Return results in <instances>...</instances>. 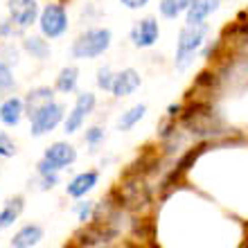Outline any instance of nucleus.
<instances>
[{
  "mask_svg": "<svg viewBox=\"0 0 248 248\" xmlns=\"http://www.w3.org/2000/svg\"><path fill=\"white\" fill-rule=\"evenodd\" d=\"M20 212H23V199H20V196L9 199V201L5 203V208L0 210V230L9 228V226L18 219Z\"/></svg>",
  "mask_w": 248,
  "mask_h": 248,
  "instance_id": "4468645a",
  "label": "nucleus"
},
{
  "mask_svg": "<svg viewBox=\"0 0 248 248\" xmlns=\"http://www.w3.org/2000/svg\"><path fill=\"white\" fill-rule=\"evenodd\" d=\"M20 30H23V27H18L12 18L5 20V23H0V36H2V39H12L14 34H18Z\"/></svg>",
  "mask_w": 248,
  "mask_h": 248,
  "instance_id": "5701e85b",
  "label": "nucleus"
},
{
  "mask_svg": "<svg viewBox=\"0 0 248 248\" xmlns=\"http://www.w3.org/2000/svg\"><path fill=\"white\" fill-rule=\"evenodd\" d=\"M192 0H160V5H158V9H160V14H163L165 18H176V16H181L183 12H187V7Z\"/></svg>",
  "mask_w": 248,
  "mask_h": 248,
  "instance_id": "a211bd4d",
  "label": "nucleus"
},
{
  "mask_svg": "<svg viewBox=\"0 0 248 248\" xmlns=\"http://www.w3.org/2000/svg\"><path fill=\"white\" fill-rule=\"evenodd\" d=\"M23 111H25V104L23 99L18 97H9L0 104V122L5 126H16L23 118Z\"/></svg>",
  "mask_w": 248,
  "mask_h": 248,
  "instance_id": "f8f14e48",
  "label": "nucleus"
},
{
  "mask_svg": "<svg viewBox=\"0 0 248 248\" xmlns=\"http://www.w3.org/2000/svg\"><path fill=\"white\" fill-rule=\"evenodd\" d=\"M140 84H142L140 72L133 70V68H126V70L115 72L111 93L115 95V97H129V95H133V93L138 91V86H140Z\"/></svg>",
  "mask_w": 248,
  "mask_h": 248,
  "instance_id": "6e6552de",
  "label": "nucleus"
},
{
  "mask_svg": "<svg viewBox=\"0 0 248 248\" xmlns=\"http://www.w3.org/2000/svg\"><path fill=\"white\" fill-rule=\"evenodd\" d=\"M7 9H9V16L18 27H30L39 16V2L36 0H9Z\"/></svg>",
  "mask_w": 248,
  "mask_h": 248,
  "instance_id": "0eeeda50",
  "label": "nucleus"
},
{
  "mask_svg": "<svg viewBox=\"0 0 248 248\" xmlns=\"http://www.w3.org/2000/svg\"><path fill=\"white\" fill-rule=\"evenodd\" d=\"M205 36H208V25H185L178 34V43H176V57H174V63H176L178 70H183L192 63V59L196 57V52L201 50V46L205 43Z\"/></svg>",
  "mask_w": 248,
  "mask_h": 248,
  "instance_id": "f257e3e1",
  "label": "nucleus"
},
{
  "mask_svg": "<svg viewBox=\"0 0 248 248\" xmlns=\"http://www.w3.org/2000/svg\"><path fill=\"white\" fill-rule=\"evenodd\" d=\"M77 79H79V70L75 65H68L61 70V75L57 77V91L59 93H72L75 86H77Z\"/></svg>",
  "mask_w": 248,
  "mask_h": 248,
  "instance_id": "f3484780",
  "label": "nucleus"
},
{
  "mask_svg": "<svg viewBox=\"0 0 248 248\" xmlns=\"http://www.w3.org/2000/svg\"><path fill=\"white\" fill-rule=\"evenodd\" d=\"M113 75L111 68H102V70L97 72V86L102 88V91H111V86H113Z\"/></svg>",
  "mask_w": 248,
  "mask_h": 248,
  "instance_id": "4be33fe9",
  "label": "nucleus"
},
{
  "mask_svg": "<svg viewBox=\"0 0 248 248\" xmlns=\"http://www.w3.org/2000/svg\"><path fill=\"white\" fill-rule=\"evenodd\" d=\"M0 61L7 65H14L18 61V50H16L12 43H2V46H0Z\"/></svg>",
  "mask_w": 248,
  "mask_h": 248,
  "instance_id": "412c9836",
  "label": "nucleus"
},
{
  "mask_svg": "<svg viewBox=\"0 0 248 248\" xmlns=\"http://www.w3.org/2000/svg\"><path fill=\"white\" fill-rule=\"evenodd\" d=\"M102 140H104V129H99V126H91L88 133H86V142L91 144V147H95V144H99Z\"/></svg>",
  "mask_w": 248,
  "mask_h": 248,
  "instance_id": "393cba45",
  "label": "nucleus"
},
{
  "mask_svg": "<svg viewBox=\"0 0 248 248\" xmlns=\"http://www.w3.org/2000/svg\"><path fill=\"white\" fill-rule=\"evenodd\" d=\"M120 2H122L126 9H142V7L147 5L149 0H120Z\"/></svg>",
  "mask_w": 248,
  "mask_h": 248,
  "instance_id": "cd10ccee",
  "label": "nucleus"
},
{
  "mask_svg": "<svg viewBox=\"0 0 248 248\" xmlns=\"http://www.w3.org/2000/svg\"><path fill=\"white\" fill-rule=\"evenodd\" d=\"M16 154V147H14V142L9 140V138L0 131V156H5V158H9V156H14Z\"/></svg>",
  "mask_w": 248,
  "mask_h": 248,
  "instance_id": "b1692460",
  "label": "nucleus"
},
{
  "mask_svg": "<svg viewBox=\"0 0 248 248\" xmlns=\"http://www.w3.org/2000/svg\"><path fill=\"white\" fill-rule=\"evenodd\" d=\"M97 178H99L97 171H84V174H77V176L68 183V194H70L72 199H84V196L97 185Z\"/></svg>",
  "mask_w": 248,
  "mask_h": 248,
  "instance_id": "9b49d317",
  "label": "nucleus"
},
{
  "mask_svg": "<svg viewBox=\"0 0 248 248\" xmlns=\"http://www.w3.org/2000/svg\"><path fill=\"white\" fill-rule=\"evenodd\" d=\"M14 86H16V81H14L12 68H9L7 63H2V61H0V93L12 91Z\"/></svg>",
  "mask_w": 248,
  "mask_h": 248,
  "instance_id": "aec40b11",
  "label": "nucleus"
},
{
  "mask_svg": "<svg viewBox=\"0 0 248 248\" xmlns=\"http://www.w3.org/2000/svg\"><path fill=\"white\" fill-rule=\"evenodd\" d=\"M219 2L221 0H192L187 12H185L187 25H203L210 14H215L219 9Z\"/></svg>",
  "mask_w": 248,
  "mask_h": 248,
  "instance_id": "9d476101",
  "label": "nucleus"
},
{
  "mask_svg": "<svg viewBox=\"0 0 248 248\" xmlns=\"http://www.w3.org/2000/svg\"><path fill=\"white\" fill-rule=\"evenodd\" d=\"M63 120V106L59 102H47V104L39 106L36 111L30 115V122H32V136H46L52 129H57V124Z\"/></svg>",
  "mask_w": 248,
  "mask_h": 248,
  "instance_id": "7ed1b4c3",
  "label": "nucleus"
},
{
  "mask_svg": "<svg viewBox=\"0 0 248 248\" xmlns=\"http://www.w3.org/2000/svg\"><path fill=\"white\" fill-rule=\"evenodd\" d=\"M39 25H41L43 36H47V39H59L61 34L68 30V14H65V9L61 5H47V7H43V12H41Z\"/></svg>",
  "mask_w": 248,
  "mask_h": 248,
  "instance_id": "20e7f679",
  "label": "nucleus"
},
{
  "mask_svg": "<svg viewBox=\"0 0 248 248\" xmlns=\"http://www.w3.org/2000/svg\"><path fill=\"white\" fill-rule=\"evenodd\" d=\"M47 102H52V91H50V88H36V91H32L30 95H27V99H25L27 113L32 115L39 106L47 104Z\"/></svg>",
  "mask_w": 248,
  "mask_h": 248,
  "instance_id": "6ab92c4d",
  "label": "nucleus"
},
{
  "mask_svg": "<svg viewBox=\"0 0 248 248\" xmlns=\"http://www.w3.org/2000/svg\"><path fill=\"white\" fill-rule=\"evenodd\" d=\"M43 239V230L39 226H25L12 237V248H32Z\"/></svg>",
  "mask_w": 248,
  "mask_h": 248,
  "instance_id": "ddd939ff",
  "label": "nucleus"
},
{
  "mask_svg": "<svg viewBox=\"0 0 248 248\" xmlns=\"http://www.w3.org/2000/svg\"><path fill=\"white\" fill-rule=\"evenodd\" d=\"M158 36H160V27H158V20L151 18V16L138 20L136 25L131 27V43H133L136 47L156 46Z\"/></svg>",
  "mask_w": 248,
  "mask_h": 248,
  "instance_id": "39448f33",
  "label": "nucleus"
},
{
  "mask_svg": "<svg viewBox=\"0 0 248 248\" xmlns=\"http://www.w3.org/2000/svg\"><path fill=\"white\" fill-rule=\"evenodd\" d=\"M91 210H93V205H91V201H84L81 205L77 208V215H79V219L81 221H86L88 217H91Z\"/></svg>",
  "mask_w": 248,
  "mask_h": 248,
  "instance_id": "bb28decb",
  "label": "nucleus"
},
{
  "mask_svg": "<svg viewBox=\"0 0 248 248\" xmlns=\"http://www.w3.org/2000/svg\"><path fill=\"white\" fill-rule=\"evenodd\" d=\"M43 158L52 165L54 171H59V170H65L68 165L75 163L77 151H75V147H72V144H68V142H54V144H50V147L46 149Z\"/></svg>",
  "mask_w": 248,
  "mask_h": 248,
  "instance_id": "1a4fd4ad",
  "label": "nucleus"
},
{
  "mask_svg": "<svg viewBox=\"0 0 248 248\" xmlns=\"http://www.w3.org/2000/svg\"><path fill=\"white\" fill-rule=\"evenodd\" d=\"M93 108H95V95L93 93H81L77 102H75V108L65 118V133H75V131L81 129V124L93 113Z\"/></svg>",
  "mask_w": 248,
  "mask_h": 248,
  "instance_id": "423d86ee",
  "label": "nucleus"
},
{
  "mask_svg": "<svg viewBox=\"0 0 248 248\" xmlns=\"http://www.w3.org/2000/svg\"><path fill=\"white\" fill-rule=\"evenodd\" d=\"M41 178H43L41 189H52L54 185L59 183V176H57V174H41Z\"/></svg>",
  "mask_w": 248,
  "mask_h": 248,
  "instance_id": "a878e982",
  "label": "nucleus"
},
{
  "mask_svg": "<svg viewBox=\"0 0 248 248\" xmlns=\"http://www.w3.org/2000/svg\"><path fill=\"white\" fill-rule=\"evenodd\" d=\"M144 113H147V106L144 104H138V106H133V108H129V111H124L122 115H120V120H118V129L120 131L133 129V126L144 118Z\"/></svg>",
  "mask_w": 248,
  "mask_h": 248,
  "instance_id": "2eb2a0df",
  "label": "nucleus"
},
{
  "mask_svg": "<svg viewBox=\"0 0 248 248\" xmlns=\"http://www.w3.org/2000/svg\"><path fill=\"white\" fill-rule=\"evenodd\" d=\"M23 47H25L32 57H36V59H47V57H50V46H47V41L41 39V36H25V39H23Z\"/></svg>",
  "mask_w": 248,
  "mask_h": 248,
  "instance_id": "dca6fc26",
  "label": "nucleus"
},
{
  "mask_svg": "<svg viewBox=\"0 0 248 248\" xmlns=\"http://www.w3.org/2000/svg\"><path fill=\"white\" fill-rule=\"evenodd\" d=\"M111 46V32L104 27L88 30L72 43V57L75 59H95L99 54H104Z\"/></svg>",
  "mask_w": 248,
  "mask_h": 248,
  "instance_id": "f03ea898",
  "label": "nucleus"
}]
</instances>
